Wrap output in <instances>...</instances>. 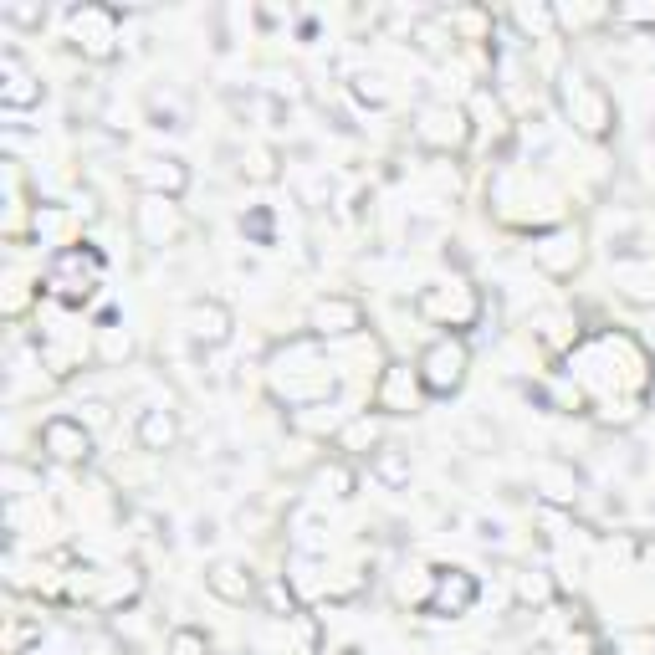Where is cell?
Here are the masks:
<instances>
[{
  "label": "cell",
  "instance_id": "obj_1",
  "mask_svg": "<svg viewBox=\"0 0 655 655\" xmlns=\"http://www.w3.org/2000/svg\"><path fill=\"white\" fill-rule=\"evenodd\" d=\"M41 441H47V451L57 461H67V466L87 461V430H82V420H67V415L47 420V425H41Z\"/></svg>",
  "mask_w": 655,
  "mask_h": 655
},
{
  "label": "cell",
  "instance_id": "obj_2",
  "mask_svg": "<svg viewBox=\"0 0 655 655\" xmlns=\"http://www.w3.org/2000/svg\"><path fill=\"white\" fill-rule=\"evenodd\" d=\"M134 435L144 451H169L174 441H180V415L164 410V405H149L139 420H134Z\"/></svg>",
  "mask_w": 655,
  "mask_h": 655
},
{
  "label": "cell",
  "instance_id": "obj_3",
  "mask_svg": "<svg viewBox=\"0 0 655 655\" xmlns=\"http://www.w3.org/2000/svg\"><path fill=\"white\" fill-rule=\"evenodd\" d=\"M0 103H6V108H31V103H41V82L21 67L16 52H6V87H0Z\"/></svg>",
  "mask_w": 655,
  "mask_h": 655
},
{
  "label": "cell",
  "instance_id": "obj_4",
  "mask_svg": "<svg viewBox=\"0 0 655 655\" xmlns=\"http://www.w3.org/2000/svg\"><path fill=\"white\" fill-rule=\"evenodd\" d=\"M190 338L195 343H226L231 338V313L221 302H195L190 308Z\"/></svg>",
  "mask_w": 655,
  "mask_h": 655
},
{
  "label": "cell",
  "instance_id": "obj_5",
  "mask_svg": "<svg viewBox=\"0 0 655 655\" xmlns=\"http://www.w3.org/2000/svg\"><path fill=\"white\" fill-rule=\"evenodd\" d=\"M369 471H374V482H384L389 492H400V487H410V451L384 446V451L369 461Z\"/></svg>",
  "mask_w": 655,
  "mask_h": 655
},
{
  "label": "cell",
  "instance_id": "obj_6",
  "mask_svg": "<svg viewBox=\"0 0 655 655\" xmlns=\"http://www.w3.org/2000/svg\"><path fill=\"white\" fill-rule=\"evenodd\" d=\"M210 589L215 594H221V599H231V604H246L251 599V574L241 569V563H215V569H210Z\"/></svg>",
  "mask_w": 655,
  "mask_h": 655
},
{
  "label": "cell",
  "instance_id": "obj_7",
  "mask_svg": "<svg viewBox=\"0 0 655 655\" xmlns=\"http://www.w3.org/2000/svg\"><path fill=\"white\" fill-rule=\"evenodd\" d=\"M154 169H134V180L139 185H164V190H185L190 174L180 169V159H149Z\"/></svg>",
  "mask_w": 655,
  "mask_h": 655
},
{
  "label": "cell",
  "instance_id": "obj_8",
  "mask_svg": "<svg viewBox=\"0 0 655 655\" xmlns=\"http://www.w3.org/2000/svg\"><path fill=\"white\" fill-rule=\"evenodd\" d=\"M0 16L16 26H41V6H0Z\"/></svg>",
  "mask_w": 655,
  "mask_h": 655
},
{
  "label": "cell",
  "instance_id": "obj_9",
  "mask_svg": "<svg viewBox=\"0 0 655 655\" xmlns=\"http://www.w3.org/2000/svg\"><path fill=\"white\" fill-rule=\"evenodd\" d=\"M174 655H205V640L195 630H180L174 635Z\"/></svg>",
  "mask_w": 655,
  "mask_h": 655
}]
</instances>
